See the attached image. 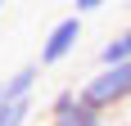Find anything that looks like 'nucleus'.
Returning <instances> with one entry per match:
<instances>
[{"instance_id": "obj_5", "label": "nucleus", "mask_w": 131, "mask_h": 126, "mask_svg": "<svg viewBox=\"0 0 131 126\" xmlns=\"http://www.w3.org/2000/svg\"><path fill=\"white\" fill-rule=\"evenodd\" d=\"M118 63H131V27L113 32V36L100 45V68H118Z\"/></svg>"}, {"instance_id": "obj_3", "label": "nucleus", "mask_w": 131, "mask_h": 126, "mask_svg": "<svg viewBox=\"0 0 131 126\" xmlns=\"http://www.w3.org/2000/svg\"><path fill=\"white\" fill-rule=\"evenodd\" d=\"M81 41V14H68V18H59V23L45 32V41H41V68H54V63H63L68 54L77 50Z\"/></svg>"}, {"instance_id": "obj_6", "label": "nucleus", "mask_w": 131, "mask_h": 126, "mask_svg": "<svg viewBox=\"0 0 131 126\" xmlns=\"http://www.w3.org/2000/svg\"><path fill=\"white\" fill-rule=\"evenodd\" d=\"M27 122H32V99L0 104V126H27Z\"/></svg>"}, {"instance_id": "obj_8", "label": "nucleus", "mask_w": 131, "mask_h": 126, "mask_svg": "<svg viewBox=\"0 0 131 126\" xmlns=\"http://www.w3.org/2000/svg\"><path fill=\"white\" fill-rule=\"evenodd\" d=\"M0 5H5V0H0Z\"/></svg>"}, {"instance_id": "obj_9", "label": "nucleus", "mask_w": 131, "mask_h": 126, "mask_svg": "<svg viewBox=\"0 0 131 126\" xmlns=\"http://www.w3.org/2000/svg\"><path fill=\"white\" fill-rule=\"evenodd\" d=\"M127 5H131V0H127Z\"/></svg>"}, {"instance_id": "obj_1", "label": "nucleus", "mask_w": 131, "mask_h": 126, "mask_svg": "<svg viewBox=\"0 0 131 126\" xmlns=\"http://www.w3.org/2000/svg\"><path fill=\"white\" fill-rule=\"evenodd\" d=\"M77 99L91 104L95 113H118L131 104V63H118V68H95L86 81L77 86Z\"/></svg>"}, {"instance_id": "obj_4", "label": "nucleus", "mask_w": 131, "mask_h": 126, "mask_svg": "<svg viewBox=\"0 0 131 126\" xmlns=\"http://www.w3.org/2000/svg\"><path fill=\"white\" fill-rule=\"evenodd\" d=\"M41 81V63H23L14 68L5 81H0V104H18V99H32V90Z\"/></svg>"}, {"instance_id": "obj_2", "label": "nucleus", "mask_w": 131, "mask_h": 126, "mask_svg": "<svg viewBox=\"0 0 131 126\" xmlns=\"http://www.w3.org/2000/svg\"><path fill=\"white\" fill-rule=\"evenodd\" d=\"M45 117H50V126H108V117L95 113L91 104H81L72 86H63L50 99V113H45Z\"/></svg>"}, {"instance_id": "obj_7", "label": "nucleus", "mask_w": 131, "mask_h": 126, "mask_svg": "<svg viewBox=\"0 0 131 126\" xmlns=\"http://www.w3.org/2000/svg\"><path fill=\"white\" fill-rule=\"evenodd\" d=\"M108 0H77V14H95V9H104Z\"/></svg>"}]
</instances>
